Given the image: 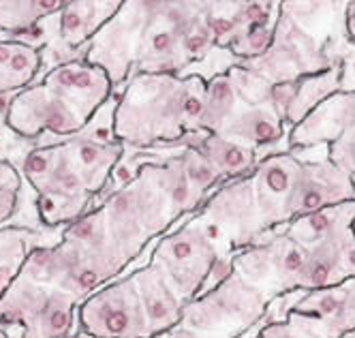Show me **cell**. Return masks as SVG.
Segmentation results:
<instances>
[{
	"label": "cell",
	"instance_id": "6da1fadb",
	"mask_svg": "<svg viewBox=\"0 0 355 338\" xmlns=\"http://www.w3.org/2000/svg\"><path fill=\"white\" fill-rule=\"evenodd\" d=\"M114 94L86 126L69 140L41 142L26 152L21 174L35 191L39 221L45 229H64L92 210L118 169L124 146L114 133Z\"/></svg>",
	"mask_w": 355,
	"mask_h": 338
},
{
	"label": "cell",
	"instance_id": "7a4b0ae2",
	"mask_svg": "<svg viewBox=\"0 0 355 338\" xmlns=\"http://www.w3.org/2000/svg\"><path fill=\"white\" fill-rule=\"evenodd\" d=\"M114 94L116 88L103 69L84 58L58 62L39 84L11 99L5 124L21 140H69L86 131Z\"/></svg>",
	"mask_w": 355,
	"mask_h": 338
},
{
	"label": "cell",
	"instance_id": "3957f363",
	"mask_svg": "<svg viewBox=\"0 0 355 338\" xmlns=\"http://www.w3.org/2000/svg\"><path fill=\"white\" fill-rule=\"evenodd\" d=\"M206 82L199 77L141 73L116 94L114 133L122 146L152 148L204 131Z\"/></svg>",
	"mask_w": 355,
	"mask_h": 338
},
{
	"label": "cell",
	"instance_id": "277c9868",
	"mask_svg": "<svg viewBox=\"0 0 355 338\" xmlns=\"http://www.w3.org/2000/svg\"><path fill=\"white\" fill-rule=\"evenodd\" d=\"M345 13L347 3H281L270 49L242 67L255 71L272 86L334 69L325 47L345 33Z\"/></svg>",
	"mask_w": 355,
	"mask_h": 338
},
{
	"label": "cell",
	"instance_id": "5b68a950",
	"mask_svg": "<svg viewBox=\"0 0 355 338\" xmlns=\"http://www.w3.org/2000/svg\"><path fill=\"white\" fill-rule=\"evenodd\" d=\"M82 302L60 285L21 270L0 298V326H19L21 338H71Z\"/></svg>",
	"mask_w": 355,
	"mask_h": 338
},
{
	"label": "cell",
	"instance_id": "8992f818",
	"mask_svg": "<svg viewBox=\"0 0 355 338\" xmlns=\"http://www.w3.org/2000/svg\"><path fill=\"white\" fill-rule=\"evenodd\" d=\"M268 304L234 272L210 294L184 304L180 326L201 338H242L261 321Z\"/></svg>",
	"mask_w": 355,
	"mask_h": 338
},
{
	"label": "cell",
	"instance_id": "52a82bcc",
	"mask_svg": "<svg viewBox=\"0 0 355 338\" xmlns=\"http://www.w3.org/2000/svg\"><path fill=\"white\" fill-rule=\"evenodd\" d=\"M218 257L220 251L210 240L195 212L184 225L175 223L159 238L150 266L161 272L180 302L189 304L199 296Z\"/></svg>",
	"mask_w": 355,
	"mask_h": 338
},
{
	"label": "cell",
	"instance_id": "ba28073f",
	"mask_svg": "<svg viewBox=\"0 0 355 338\" xmlns=\"http://www.w3.org/2000/svg\"><path fill=\"white\" fill-rule=\"evenodd\" d=\"M306 259V248H302L285 231L274 227L263 233L257 244L236 253L234 272L272 302L287 291L300 289Z\"/></svg>",
	"mask_w": 355,
	"mask_h": 338
},
{
	"label": "cell",
	"instance_id": "9c48e42d",
	"mask_svg": "<svg viewBox=\"0 0 355 338\" xmlns=\"http://www.w3.org/2000/svg\"><path fill=\"white\" fill-rule=\"evenodd\" d=\"M150 17L148 0H124L120 11L86 47L84 60L103 69L116 92L131 80Z\"/></svg>",
	"mask_w": 355,
	"mask_h": 338
},
{
	"label": "cell",
	"instance_id": "30bf717a",
	"mask_svg": "<svg viewBox=\"0 0 355 338\" xmlns=\"http://www.w3.org/2000/svg\"><path fill=\"white\" fill-rule=\"evenodd\" d=\"M78 323L86 338H152L133 276L116 278L84 300Z\"/></svg>",
	"mask_w": 355,
	"mask_h": 338
},
{
	"label": "cell",
	"instance_id": "8fae6325",
	"mask_svg": "<svg viewBox=\"0 0 355 338\" xmlns=\"http://www.w3.org/2000/svg\"><path fill=\"white\" fill-rule=\"evenodd\" d=\"M199 214L214 223L234 251H244L261 240L270 229L263 223L252 178H236L223 185L201 203Z\"/></svg>",
	"mask_w": 355,
	"mask_h": 338
},
{
	"label": "cell",
	"instance_id": "7c38bea8",
	"mask_svg": "<svg viewBox=\"0 0 355 338\" xmlns=\"http://www.w3.org/2000/svg\"><path fill=\"white\" fill-rule=\"evenodd\" d=\"M347 201H355V180L336 167L332 161L300 167L295 191L291 197V221L315 214L325 208H334Z\"/></svg>",
	"mask_w": 355,
	"mask_h": 338
},
{
	"label": "cell",
	"instance_id": "4fadbf2b",
	"mask_svg": "<svg viewBox=\"0 0 355 338\" xmlns=\"http://www.w3.org/2000/svg\"><path fill=\"white\" fill-rule=\"evenodd\" d=\"M300 167L302 163L289 152V154H281V157L261 161L255 167V171L250 174L252 185H255L259 210L268 229L291 223L289 208H291V197L295 191Z\"/></svg>",
	"mask_w": 355,
	"mask_h": 338
},
{
	"label": "cell",
	"instance_id": "5bb4252c",
	"mask_svg": "<svg viewBox=\"0 0 355 338\" xmlns=\"http://www.w3.org/2000/svg\"><path fill=\"white\" fill-rule=\"evenodd\" d=\"M351 278H355V231L345 227L309 251L300 289H327Z\"/></svg>",
	"mask_w": 355,
	"mask_h": 338
},
{
	"label": "cell",
	"instance_id": "9a60e30c",
	"mask_svg": "<svg viewBox=\"0 0 355 338\" xmlns=\"http://www.w3.org/2000/svg\"><path fill=\"white\" fill-rule=\"evenodd\" d=\"M340 92V67L327 69L317 75L302 77L297 82L278 84L272 90V105L283 122L293 128L309 118L323 101Z\"/></svg>",
	"mask_w": 355,
	"mask_h": 338
},
{
	"label": "cell",
	"instance_id": "2e32d148",
	"mask_svg": "<svg viewBox=\"0 0 355 338\" xmlns=\"http://www.w3.org/2000/svg\"><path fill=\"white\" fill-rule=\"evenodd\" d=\"M120 0H71L56 15L58 43L75 58L86 56L94 35L120 11Z\"/></svg>",
	"mask_w": 355,
	"mask_h": 338
},
{
	"label": "cell",
	"instance_id": "e0dca14e",
	"mask_svg": "<svg viewBox=\"0 0 355 338\" xmlns=\"http://www.w3.org/2000/svg\"><path fill=\"white\" fill-rule=\"evenodd\" d=\"M355 128V92H338L291 131V148L334 144Z\"/></svg>",
	"mask_w": 355,
	"mask_h": 338
},
{
	"label": "cell",
	"instance_id": "ac0fdd59",
	"mask_svg": "<svg viewBox=\"0 0 355 338\" xmlns=\"http://www.w3.org/2000/svg\"><path fill=\"white\" fill-rule=\"evenodd\" d=\"M129 276H133L137 285L152 338L173 330L175 326H180L184 302H180V298L173 294V289L165 282V278L155 266L148 264L146 268L135 270Z\"/></svg>",
	"mask_w": 355,
	"mask_h": 338
},
{
	"label": "cell",
	"instance_id": "d6986e66",
	"mask_svg": "<svg viewBox=\"0 0 355 338\" xmlns=\"http://www.w3.org/2000/svg\"><path fill=\"white\" fill-rule=\"evenodd\" d=\"M278 17L281 3H242L238 31L230 49L244 62L263 56L274 41Z\"/></svg>",
	"mask_w": 355,
	"mask_h": 338
},
{
	"label": "cell",
	"instance_id": "ffe728a7",
	"mask_svg": "<svg viewBox=\"0 0 355 338\" xmlns=\"http://www.w3.org/2000/svg\"><path fill=\"white\" fill-rule=\"evenodd\" d=\"M287 133H291V128L278 116L276 108L270 101L261 103V105H246V103H242L234 118L225 124L218 135L236 140L250 148H261L281 142Z\"/></svg>",
	"mask_w": 355,
	"mask_h": 338
},
{
	"label": "cell",
	"instance_id": "44dd1931",
	"mask_svg": "<svg viewBox=\"0 0 355 338\" xmlns=\"http://www.w3.org/2000/svg\"><path fill=\"white\" fill-rule=\"evenodd\" d=\"M295 313L321 319L338 338L355 330V278L311 291L297 304Z\"/></svg>",
	"mask_w": 355,
	"mask_h": 338
},
{
	"label": "cell",
	"instance_id": "7402d4cb",
	"mask_svg": "<svg viewBox=\"0 0 355 338\" xmlns=\"http://www.w3.org/2000/svg\"><path fill=\"white\" fill-rule=\"evenodd\" d=\"M41 67V45L19 39H0V94L21 92L33 86Z\"/></svg>",
	"mask_w": 355,
	"mask_h": 338
},
{
	"label": "cell",
	"instance_id": "603a6c76",
	"mask_svg": "<svg viewBox=\"0 0 355 338\" xmlns=\"http://www.w3.org/2000/svg\"><path fill=\"white\" fill-rule=\"evenodd\" d=\"M197 150L210 161V165L214 167V171L223 182L250 176L257 167L255 148L230 140L225 135H214L206 131L201 142L197 144Z\"/></svg>",
	"mask_w": 355,
	"mask_h": 338
},
{
	"label": "cell",
	"instance_id": "cb8c5ba5",
	"mask_svg": "<svg viewBox=\"0 0 355 338\" xmlns=\"http://www.w3.org/2000/svg\"><path fill=\"white\" fill-rule=\"evenodd\" d=\"M353 219H355V201H347V203H340L334 208H325V210H319L315 214L300 217V219L276 227V229L285 231L287 236L291 240H295L302 248L311 251L313 246H317L319 242L329 238L338 229L353 227Z\"/></svg>",
	"mask_w": 355,
	"mask_h": 338
},
{
	"label": "cell",
	"instance_id": "d4e9b609",
	"mask_svg": "<svg viewBox=\"0 0 355 338\" xmlns=\"http://www.w3.org/2000/svg\"><path fill=\"white\" fill-rule=\"evenodd\" d=\"M37 246H49L43 231L28 227H0V298L19 278Z\"/></svg>",
	"mask_w": 355,
	"mask_h": 338
},
{
	"label": "cell",
	"instance_id": "484cf974",
	"mask_svg": "<svg viewBox=\"0 0 355 338\" xmlns=\"http://www.w3.org/2000/svg\"><path fill=\"white\" fill-rule=\"evenodd\" d=\"M62 0H0V33H26L62 11Z\"/></svg>",
	"mask_w": 355,
	"mask_h": 338
},
{
	"label": "cell",
	"instance_id": "4316f807",
	"mask_svg": "<svg viewBox=\"0 0 355 338\" xmlns=\"http://www.w3.org/2000/svg\"><path fill=\"white\" fill-rule=\"evenodd\" d=\"M242 105V99L238 96L230 75H220L206 86V101H204V118H201V128L208 133L218 135L225 124L234 118L238 108Z\"/></svg>",
	"mask_w": 355,
	"mask_h": 338
},
{
	"label": "cell",
	"instance_id": "83f0119b",
	"mask_svg": "<svg viewBox=\"0 0 355 338\" xmlns=\"http://www.w3.org/2000/svg\"><path fill=\"white\" fill-rule=\"evenodd\" d=\"M259 338H338V336L329 330L321 319L300 315L293 310L285 323L268 326L259 334Z\"/></svg>",
	"mask_w": 355,
	"mask_h": 338
},
{
	"label": "cell",
	"instance_id": "f1b7e54d",
	"mask_svg": "<svg viewBox=\"0 0 355 338\" xmlns=\"http://www.w3.org/2000/svg\"><path fill=\"white\" fill-rule=\"evenodd\" d=\"M242 65H244V60H240L230 47L216 45L199 62H193L191 67H187L182 71V75H178V77H199V80L210 84L212 80H216V77L227 75L232 69L242 67Z\"/></svg>",
	"mask_w": 355,
	"mask_h": 338
},
{
	"label": "cell",
	"instance_id": "f546056e",
	"mask_svg": "<svg viewBox=\"0 0 355 338\" xmlns=\"http://www.w3.org/2000/svg\"><path fill=\"white\" fill-rule=\"evenodd\" d=\"M227 75H230L238 96L242 99V103H246V105H261V103L272 101L274 86L270 82H266L255 71H250L246 67H236Z\"/></svg>",
	"mask_w": 355,
	"mask_h": 338
},
{
	"label": "cell",
	"instance_id": "4dcf8cb0",
	"mask_svg": "<svg viewBox=\"0 0 355 338\" xmlns=\"http://www.w3.org/2000/svg\"><path fill=\"white\" fill-rule=\"evenodd\" d=\"M332 67H340V92H355V45L349 41L347 31L334 37L325 47Z\"/></svg>",
	"mask_w": 355,
	"mask_h": 338
},
{
	"label": "cell",
	"instance_id": "1f68e13d",
	"mask_svg": "<svg viewBox=\"0 0 355 338\" xmlns=\"http://www.w3.org/2000/svg\"><path fill=\"white\" fill-rule=\"evenodd\" d=\"M24 178L19 169L7 161L0 159V225H5L17 210L19 195H21Z\"/></svg>",
	"mask_w": 355,
	"mask_h": 338
},
{
	"label": "cell",
	"instance_id": "d6a6232c",
	"mask_svg": "<svg viewBox=\"0 0 355 338\" xmlns=\"http://www.w3.org/2000/svg\"><path fill=\"white\" fill-rule=\"evenodd\" d=\"M329 161L355 178V128L329 144Z\"/></svg>",
	"mask_w": 355,
	"mask_h": 338
},
{
	"label": "cell",
	"instance_id": "836d02e7",
	"mask_svg": "<svg viewBox=\"0 0 355 338\" xmlns=\"http://www.w3.org/2000/svg\"><path fill=\"white\" fill-rule=\"evenodd\" d=\"M291 154L304 165H315L329 161V144H317V146H306V148H291Z\"/></svg>",
	"mask_w": 355,
	"mask_h": 338
},
{
	"label": "cell",
	"instance_id": "e575fe53",
	"mask_svg": "<svg viewBox=\"0 0 355 338\" xmlns=\"http://www.w3.org/2000/svg\"><path fill=\"white\" fill-rule=\"evenodd\" d=\"M345 31L349 41L355 45V0L353 3H347V13H345Z\"/></svg>",
	"mask_w": 355,
	"mask_h": 338
},
{
	"label": "cell",
	"instance_id": "d590c367",
	"mask_svg": "<svg viewBox=\"0 0 355 338\" xmlns=\"http://www.w3.org/2000/svg\"><path fill=\"white\" fill-rule=\"evenodd\" d=\"M340 338H355V330H351V332H347V334H343Z\"/></svg>",
	"mask_w": 355,
	"mask_h": 338
},
{
	"label": "cell",
	"instance_id": "8d00e7d4",
	"mask_svg": "<svg viewBox=\"0 0 355 338\" xmlns=\"http://www.w3.org/2000/svg\"><path fill=\"white\" fill-rule=\"evenodd\" d=\"M0 338H9V334H7V332H5L3 328H0Z\"/></svg>",
	"mask_w": 355,
	"mask_h": 338
},
{
	"label": "cell",
	"instance_id": "74e56055",
	"mask_svg": "<svg viewBox=\"0 0 355 338\" xmlns=\"http://www.w3.org/2000/svg\"><path fill=\"white\" fill-rule=\"evenodd\" d=\"M353 231H355V219H353Z\"/></svg>",
	"mask_w": 355,
	"mask_h": 338
},
{
	"label": "cell",
	"instance_id": "f35d334b",
	"mask_svg": "<svg viewBox=\"0 0 355 338\" xmlns=\"http://www.w3.org/2000/svg\"><path fill=\"white\" fill-rule=\"evenodd\" d=\"M155 338H159V336H155Z\"/></svg>",
	"mask_w": 355,
	"mask_h": 338
}]
</instances>
